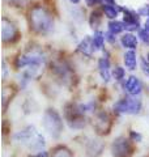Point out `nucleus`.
<instances>
[{"mask_svg": "<svg viewBox=\"0 0 149 157\" xmlns=\"http://www.w3.org/2000/svg\"><path fill=\"white\" fill-rule=\"evenodd\" d=\"M124 29H126V24L122 21H117V20H113V21L109 22V32H111L114 34H119L122 33Z\"/></svg>", "mask_w": 149, "mask_h": 157, "instance_id": "nucleus-16", "label": "nucleus"}, {"mask_svg": "<svg viewBox=\"0 0 149 157\" xmlns=\"http://www.w3.org/2000/svg\"><path fill=\"white\" fill-rule=\"evenodd\" d=\"M114 36H115V34H114V33H111V32H109V33L106 34V39H107V41H110V42L113 43L114 41H115V38H114Z\"/></svg>", "mask_w": 149, "mask_h": 157, "instance_id": "nucleus-24", "label": "nucleus"}, {"mask_svg": "<svg viewBox=\"0 0 149 157\" xmlns=\"http://www.w3.org/2000/svg\"><path fill=\"white\" fill-rule=\"evenodd\" d=\"M105 2H106L107 4H114V2H115V0H105Z\"/></svg>", "mask_w": 149, "mask_h": 157, "instance_id": "nucleus-25", "label": "nucleus"}, {"mask_svg": "<svg viewBox=\"0 0 149 157\" xmlns=\"http://www.w3.org/2000/svg\"><path fill=\"white\" fill-rule=\"evenodd\" d=\"M147 13H148V16H149V7H148V9H147Z\"/></svg>", "mask_w": 149, "mask_h": 157, "instance_id": "nucleus-27", "label": "nucleus"}, {"mask_svg": "<svg viewBox=\"0 0 149 157\" xmlns=\"http://www.w3.org/2000/svg\"><path fill=\"white\" fill-rule=\"evenodd\" d=\"M85 113L82 111L81 106H76L73 104H69L66 106V110H64V115H66V119L68 121V123L73 128H81V127L85 126L86 121H85Z\"/></svg>", "mask_w": 149, "mask_h": 157, "instance_id": "nucleus-7", "label": "nucleus"}, {"mask_svg": "<svg viewBox=\"0 0 149 157\" xmlns=\"http://www.w3.org/2000/svg\"><path fill=\"white\" fill-rule=\"evenodd\" d=\"M105 34H103L101 30H97L93 36V41H94V46H96L97 50H102L103 43H105Z\"/></svg>", "mask_w": 149, "mask_h": 157, "instance_id": "nucleus-18", "label": "nucleus"}, {"mask_svg": "<svg viewBox=\"0 0 149 157\" xmlns=\"http://www.w3.org/2000/svg\"><path fill=\"white\" fill-rule=\"evenodd\" d=\"M30 24L36 32L41 34H47L52 30L54 20L46 9H43L42 7H36L30 13Z\"/></svg>", "mask_w": 149, "mask_h": 157, "instance_id": "nucleus-1", "label": "nucleus"}, {"mask_svg": "<svg viewBox=\"0 0 149 157\" xmlns=\"http://www.w3.org/2000/svg\"><path fill=\"white\" fill-rule=\"evenodd\" d=\"M98 72L101 75L102 80L105 82L110 81V77H111V72H110V62H109L107 58H101L98 60Z\"/></svg>", "mask_w": 149, "mask_h": 157, "instance_id": "nucleus-12", "label": "nucleus"}, {"mask_svg": "<svg viewBox=\"0 0 149 157\" xmlns=\"http://www.w3.org/2000/svg\"><path fill=\"white\" fill-rule=\"evenodd\" d=\"M114 110L119 114H139L141 110V101L136 98V96L122 98L115 102Z\"/></svg>", "mask_w": 149, "mask_h": 157, "instance_id": "nucleus-6", "label": "nucleus"}, {"mask_svg": "<svg viewBox=\"0 0 149 157\" xmlns=\"http://www.w3.org/2000/svg\"><path fill=\"white\" fill-rule=\"evenodd\" d=\"M14 139L20 143L28 145V148L30 151H34L36 153L42 152V148L44 147V137L41 134H38L32 126L26 127L22 131H20L18 134H16Z\"/></svg>", "mask_w": 149, "mask_h": 157, "instance_id": "nucleus-2", "label": "nucleus"}, {"mask_svg": "<svg viewBox=\"0 0 149 157\" xmlns=\"http://www.w3.org/2000/svg\"><path fill=\"white\" fill-rule=\"evenodd\" d=\"M130 137H131V140L132 141H136V143H139V141H141V135L140 134H137V132H135V131H131L130 132Z\"/></svg>", "mask_w": 149, "mask_h": 157, "instance_id": "nucleus-22", "label": "nucleus"}, {"mask_svg": "<svg viewBox=\"0 0 149 157\" xmlns=\"http://www.w3.org/2000/svg\"><path fill=\"white\" fill-rule=\"evenodd\" d=\"M148 60H149V52H148Z\"/></svg>", "mask_w": 149, "mask_h": 157, "instance_id": "nucleus-28", "label": "nucleus"}, {"mask_svg": "<svg viewBox=\"0 0 149 157\" xmlns=\"http://www.w3.org/2000/svg\"><path fill=\"white\" fill-rule=\"evenodd\" d=\"M120 42H122L123 47H127V48H130V50H135L137 47V37L133 36L132 33H126L120 38Z\"/></svg>", "mask_w": 149, "mask_h": 157, "instance_id": "nucleus-14", "label": "nucleus"}, {"mask_svg": "<svg viewBox=\"0 0 149 157\" xmlns=\"http://www.w3.org/2000/svg\"><path fill=\"white\" fill-rule=\"evenodd\" d=\"M111 128V119L109 114L106 113H99L97 115V119H96V130H97V134L98 135H105L109 134Z\"/></svg>", "mask_w": 149, "mask_h": 157, "instance_id": "nucleus-8", "label": "nucleus"}, {"mask_svg": "<svg viewBox=\"0 0 149 157\" xmlns=\"http://www.w3.org/2000/svg\"><path fill=\"white\" fill-rule=\"evenodd\" d=\"M119 9L115 4H106V6H103V12H105V14L109 17V18H117L118 13H119Z\"/></svg>", "mask_w": 149, "mask_h": 157, "instance_id": "nucleus-17", "label": "nucleus"}, {"mask_svg": "<svg viewBox=\"0 0 149 157\" xmlns=\"http://www.w3.org/2000/svg\"><path fill=\"white\" fill-rule=\"evenodd\" d=\"M51 157H72V153L66 147H58V148L54 149Z\"/></svg>", "mask_w": 149, "mask_h": 157, "instance_id": "nucleus-19", "label": "nucleus"}, {"mask_svg": "<svg viewBox=\"0 0 149 157\" xmlns=\"http://www.w3.org/2000/svg\"><path fill=\"white\" fill-rule=\"evenodd\" d=\"M69 2H71V3H73V4H77L78 2H80V0H69Z\"/></svg>", "mask_w": 149, "mask_h": 157, "instance_id": "nucleus-26", "label": "nucleus"}, {"mask_svg": "<svg viewBox=\"0 0 149 157\" xmlns=\"http://www.w3.org/2000/svg\"><path fill=\"white\" fill-rule=\"evenodd\" d=\"M126 90L131 96H139L143 90V84L136 76H130L126 81Z\"/></svg>", "mask_w": 149, "mask_h": 157, "instance_id": "nucleus-11", "label": "nucleus"}, {"mask_svg": "<svg viewBox=\"0 0 149 157\" xmlns=\"http://www.w3.org/2000/svg\"><path fill=\"white\" fill-rule=\"evenodd\" d=\"M124 64L130 71H135L137 66V59H136V52L133 50H130L124 54Z\"/></svg>", "mask_w": 149, "mask_h": 157, "instance_id": "nucleus-15", "label": "nucleus"}, {"mask_svg": "<svg viewBox=\"0 0 149 157\" xmlns=\"http://www.w3.org/2000/svg\"><path fill=\"white\" fill-rule=\"evenodd\" d=\"M42 123L44 130L48 132V135L51 137L58 139L60 136L63 131V121H62V117L59 115V113L55 109H47L44 111Z\"/></svg>", "mask_w": 149, "mask_h": 157, "instance_id": "nucleus-3", "label": "nucleus"}, {"mask_svg": "<svg viewBox=\"0 0 149 157\" xmlns=\"http://www.w3.org/2000/svg\"><path fill=\"white\" fill-rule=\"evenodd\" d=\"M133 144L131 137L119 136L111 144V155L113 157H131L133 155Z\"/></svg>", "mask_w": 149, "mask_h": 157, "instance_id": "nucleus-5", "label": "nucleus"}, {"mask_svg": "<svg viewBox=\"0 0 149 157\" xmlns=\"http://www.w3.org/2000/svg\"><path fill=\"white\" fill-rule=\"evenodd\" d=\"M124 75H126V71H124V68L122 67H115L113 71V76L115 80H122V78L124 77Z\"/></svg>", "mask_w": 149, "mask_h": 157, "instance_id": "nucleus-20", "label": "nucleus"}, {"mask_svg": "<svg viewBox=\"0 0 149 157\" xmlns=\"http://www.w3.org/2000/svg\"><path fill=\"white\" fill-rule=\"evenodd\" d=\"M94 50H97L96 46H94V41H93V37H86L84 38L81 43L78 45V51L81 54L86 56H92V54Z\"/></svg>", "mask_w": 149, "mask_h": 157, "instance_id": "nucleus-13", "label": "nucleus"}, {"mask_svg": "<svg viewBox=\"0 0 149 157\" xmlns=\"http://www.w3.org/2000/svg\"><path fill=\"white\" fill-rule=\"evenodd\" d=\"M139 37H140V39L144 43L149 45V29L148 28L140 29V30H139Z\"/></svg>", "mask_w": 149, "mask_h": 157, "instance_id": "nucleus-21", "label": "nucleus"}, {"mask_svg": "<svg viewBox=\"0 0 149 157\" xmlns=\"http://www.w3.org/2000/svg\"><path fill=\"white\" fill-rule=\"evenodd\" d=\"M44 63V56L43 54L39 51H30L26 54L20 55L16 60V67L17 68H22V67H30V70L37 71L39 67H42Z\"/></svg>", "mask_w": 149, "mask_h": 157, "instance_id": "nucleus-4", "label": "nucleus"}, {"mask_svg": "<svg viewBox=\"0 0 149 157\" xmlns=\"http://www.w3.org/2000/svg\"><path fill=\"white\" fill-rule=\"evenodd\" d=\"M18 32L16 26H13L11 21H8L7 18H3L2 24V38L4 42H12L14 38H17Z\"/></svg>", "mask_w": 149, "mask_h": 157, "instance_id": "nucleus-9", "label": "nucleus"}, {"mask_svg": "<svg viewBox=\"0 0 149 157\" xmlns=\"http://www.w3.org/2000/svg\"><path fill=\"white\" fill-rule=\"evenodd\" d=\"M141 68H143V72L149 77V60L147 62L145 59H143L141 60Z\"/></svg>", "mask_w": 149, "mask_h": 157, "instance_id": "nucleus-23", "label": "nucleus"}, {"mask_svg": "<svg viewBox=\"0 0 149 157\" xmlns=\"http://www.w3.org/2000/svg\"><path fill=\"white\" fill-rule=\"evenodd\" d=\"M123 12H124L123 20H124V24H126V30H130V32L137 30L139 29V16L135 12L130 11V9H123Z\"/></svg>", "mask_w": 149, "mask_h": 157, "instance_id": "nucleus-10", "label": "nucleus"}]
</instances>
